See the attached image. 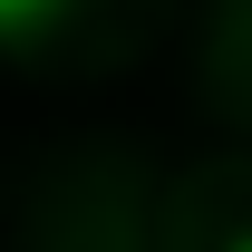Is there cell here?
<instances>
[{
	"label": "cell",
	"mask_w": 252,
	"mask_h": 252,
	"mask_svg": "<svg viewBox=\"0 0 252 252\" xmlns=\"http://www.w3.org/2000/svg\"><path fill=\"white\" fill-rule=\"evenodd\" d=\"M233 252H252V233H243V243H233Z\"/></svg>",
	"instance_id": "obj_2"
},
{
	"label": "cell",
	"mask_w": 252,
	"mask_h": 252,
	"mask_svg": "<svg viewBox=\"0 0 252 252\" xmlns=\"http://www.w3.org/2000/svg\"><path fill=\"white\" fill-rule=\"evenodd\" d=\"M59 0H0V20H10V39H39V20H49Z\"/></svg>",
	"instance_id": "obj_1"
}]
</instances>
